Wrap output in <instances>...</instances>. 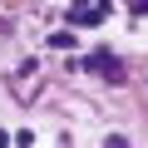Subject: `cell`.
<instances>
[{"label":"cell","instance_id":"1","mask_svg":"<svg viewBox=\"0 0 148 148\" xmlns=\"http://www.w3.org/2000/svg\"><path fill=\"white\" fill-rule=\"evenodd\" d=\"M89 69H99V74H109V79H119V74H123V64L109 54V49H99L94 59H89Z\"/></svg>","mask_w":148,"mask_h":148},{"label":"cell","instance_id":"2","mask_svg":"<svg viewBox=\"0 0 148 148\" xmlns=\"http://www.w3.org/2000/svg\"><path fill=\"white\" fill-rule=\"evenodd\" d=\"M133 5H138V10H148V0H133Z\"/></svg>","mask_w":148,"mask_h":148}]
</instances>
